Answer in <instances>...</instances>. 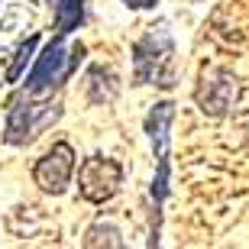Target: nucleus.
I'll return each mask as SVG.
<instances>
[{
    "instance_id": "nucleus-9",
    "label": "nucleus",
    "mask_w": 249,
    "mask_h": 249,
    "mask_svg": "<svg viewBox=\"0 0 249 249\" xmlns=\"http://www.w3.org/2000/svg\"><path fill=\"white\" fill-rule=\"evenodd\" d=\"M49 7H52V17H55V36L68 39L88 19V3L84 0H49Z\"/></svg>"
},
{
    "instance_id": "nucleus-6",
    "label": "nucleus",
    "mask_w": 249,
    "mask_h": 249,
    "mask_svg": "<svg viewBox=\"0 0 249 249\" xmlns=\"http://www.w3.org/2000/svg\"><path fill=\"white\" fill-rule=\"evenodd\" d=\"M74 168H78V156H74L71 142L62 139V142H52V149L36 159L33 181H36L39 191L58 197V194L68 191V185H71V178H74Z\"/></svg>"
},
{
    "instance_id": "nucleus-7",
    "label": "nucleus",
    "mask_w": 249,
    "mask_h": 249,
    "mask_svg": "<svg viewBox=\"0 0 249 249\" xmlns=\"http://www.w3.org/2000/svg\"><path fill=\"white\" fill-rule=\"evenodd\" d=\"M172 123H175V101H159L149 107L146 120H142V126H146V136L149 142H152V152H156V159L168 156V146H172Z\"/></svg>"
},
{
    "instance_id": "nucleus-15",
    "label": "nucleus",
    "mask_w": 249,
    "mask_h": 249,
    "mask_svg": "<svg viewBox=\"0 0 249 249\" xmlns=\"http://www.w3.org/2000/svg\"><path fill=\"white\" fill-rule=\"evenodd\" d=\"M46 3H49V0H46Z\"/></svg>"
},
{
    "instance_id": "nucleus-5",
    "label": "nucleus",
    "mask_w": 249,
    "mask_h": 249,
    "mask_svg": "<svg viewBox=\"0 0 249 249\" xmlns=\"http://www.w3.org/2000/svg\"><path fill=\"white\" fill-rule=\"evenodd\" d=\"M240 101V78L227 68H204L194 84V104L204 117H227Z\"/></svg>"
},
{
    "instance_id": "nucleus-8",
    "label": "nucleus",
    "mask_w": 249,
    "mask_h": 249,
    "mask_svg": "<svg viewBox=\"0 0 249 249\" xmlns=\"http://www.w3.org/2000/svg\"><path fill=\"white\" fill-rule=\"evenodd\" d=\"M84 91H88V101H91V104H97V107H107V104H113V101H117V94H120V78H117L110 68L94 65L91 71H88Z\"/></svg>"
},
{
    "instance_id": "nucleus-1",
    "label": "nucleus",
    "mask_w": 249,
    "mask_h": 249,
    "mask_svg": "<svg viewBox=\"0 0 249 249\" xmlns=\"http://www.w3.org/2000/svg\"><path fill=\"white\" fill-rule=\"evenodd\" d=\"M84 42H65V36H52V42L36 52L33 68L26 71V88L23 91L36 94V97H52V91H58L84 62Z\"/></svg>"
},
{
    "instance_id": "nucleus-13",
    "label": "nucleus",
    "mask_w": 249,
    "mask_h": 249,
    "mask_svg": "<svg viewBox=\"0 0 249 249\" xmlns=\"http://www.w3.org/2000/svg\"><path fill=\"white\" fill-rule=\"evenodd\" d=\"M126 10H156L159 0H120Z\"/></svg>"
},
{
    "instance_id": "nucleus-4",
    "label": "nucleus",
    "mask_w": 249,
    "mask_h": 249,
    "mask_svg": "<svg viewBox=\"0 0 249 249\" xmlns=\"http://www.w3.org/2000/svg\"><path fill=\"white\" fill-rule=\"evenodd\" d=\"M123 188V165L110 156H88L78 165V194L88 204H107Z\"/></svg>"
},
{
    "instance_id": "nucleus-2",
    "label": "nucleus",
    "mask_w": 249,
    "mask_h": 249,
    "mask_svg": "<svg viewBox=\"0 0 249 249\" xmlns=\"http://www.w3.org/2000/svg\"><path fill=\"white\" fill-rule=\"evenodd\" d=\"M62 120V104L49 101V97H36V94H17L7 107V120H3V146H29L36 142L49 126H55Z\"/></svg>"
},
{
    "instance_id": "nucleus-11",
    "label": "nucleus",
    "mask_w": 249,
    "mask_h": 249,
    "mask_svg": "<svg viewBox=\"0 0 249 249\" xmlns=\"http://www.w3.org/2000/svg\"><path fill=\"white\" fill-rule=\"evenodd\" d=\"M36 52H39V36H26L17 49H13V62H10V68H7V81L10 84H17L19 78H26V65L36 58Z\"/></svg>"
},
{
    "instance_id": "nucleus-14",
    "label": "nucleus",
    "mask_w": 249,
    "mask_h": 249,
    "mask_svg": "<svg viewBox=\"0 0 249 249\" xmlns=\"http://www.w3.org/2000/svg\"><path fill=\"white\" fill-rule=\"evenodd\" d=\"M0 3H3V0H0Z\"/></svg>"
},
{
    "instance_id": "nucleus-3",
    "label": "nucleus",
    "mask_w": 249,
    "mask_h": 249,
    "mask_svg": "<svg viewBox=\"0 0 249 249\" xmlns=\"http://www.w3.org/2000/svg\"><path fill=\"white\" fill-rule=\"evenodd\" d=\"M133 84L175 88V39L165 26L149 29L133 42Z\"/></svg>"
},
{
    "instance_id": "nucleus-12",
    "label": "nucleus",
    "mask_w": 249,
    "mask_h": 249,
    "mask_svg": "<svg viewBox=\"0 0 249 249\" xmlns=\"http://www.w3.org/2000/svg\"><path fill=\"white\" fill-rule=\"evenodd\" d=\"M168 191H172V159L162 156V159H156V175H152V188H149V197L156 204V213L162 211Z\"/></svg>"
},
{
    "instance_id": "nucleus-10",
    "label": "nucleus",
    "mask_w": 249,
    "mask_h": 249,
    "mask_svg": "<svg viewBox=\"0 0 249 249\" xmlns=\"http://www.w3.org/2000/svg\"><path fill=\"white\" fill-rule=\"evenodd\" d=\"M84 246H91V249H97V246H123V233H120V227L113 220H94L88 230H84Z\"/></svg>"
}]
</instances>
